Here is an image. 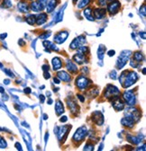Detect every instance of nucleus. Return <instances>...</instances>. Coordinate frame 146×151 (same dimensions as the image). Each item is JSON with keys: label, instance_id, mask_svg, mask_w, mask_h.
<instances>
[{"label": "nucleus", "instance_id": "20e7f679", "mask_svg": "<svg viewBox=\"0 0 146 151\" xmlns=\"http://www.w3.org/2000/svg\"><path fill=\"white\" fill-rule=\"evenodd\" d=\"M89 84H90V80L87 78H86L85 76H80V77L76 79V86L81 91L86 89L89 86Z\"/></svg>", "mask_w": 146, "mask_h": 151}, {"label": "nucleus", "instance_id": "a878e982", "mask_svg": "<svg viewBox=\"0 0 146 151\" xmlns=\"http://www.w3.org/2000/svg\"><path fill=\"white\" fill-rule=\"evenodd\" d=\"M43 46H44V47L49 48V49H51V50H56V51H58V50H59V49H58L55 45H54L53 43H51V42L44 41V42H43Z\"/></svg>", "mask_w": 146, "mask_h": 151}, {"label": "nucleus", "instance_id": "052dcab7", "mask_svg": "<svg viewBox=\"0 0 146 151\" xmlns=\"http://www.w3.org/2000/svg\"><path fill=\"white\" fill-rule=\"evenodd\" d=\"M73 1H74V2H75V1H76V0H73Z\"/></svg>", "mask_w": 146, "mask_h": 151}, {"label": "nucleus", "instance_id": "412c9836", "mask_svg": "<svg viewBox=\"0 0 146 151\" xmlns=\"http://www.w3.org/2000/svg\"><path fill=\"white\" fill-rule=\"evenodd\" d=\"M56 6H57V0H50L49 3L47 4V7H46L47 12L48 13L52 12L54 9H55Z\"/></svg>", "mask_w": 146, "mask_h": 151}, {"label": "nucleus", "instance_id": "f704fd0d", "mask_svg": "<svg viewBox=\"0 0 146 151\" xmlns=\"http://www.w3.org/2000/svg\"><path fill=\"white\" fill-rule=\"evenodd\" d=\"M50 36H51V32H46L45 33L41 34V35L39 36V38H40V39L45 40V39H48V38H49Z\"/></svg>", "mask_w": 146, "mask_h": 151}, {"label": "nucleus", "instance_id": "f3484780", "mask_svg": "<svg viewBox=\"0 0 146 151\" xmlns=\"http://www.w3.org/2000/svg\"><path fill=\"white\" fill-rule=\"evenodd\" d=\"M113 107L115 108L116 111H121V110L124 109V104L118 97H116L115 101L113 102Z\"/></svg>", "mask_w": 146, "mask_h": 151}, {"label": "nucleus", "instance_id": "37998d69", "mask_svg": "<svg viewBox=\"0 0 146 151\" xmlns=\"http://www.w3.org/2000/svg\"><path fill=\"white\" fill-rule=\"evenodd\" d=\"M53 81H54V83H55V84H57V85L61 83V80H60V79H59L58 78H53Z\"/></svg>", "mask_w": 146, "mask_h": 151}, {"label": "nucleus", "instance_id": "ddd939ff", "mask_svg": "<svg viewBox=\"0 0 146 151\" xmlns=\"http://www.w3.org/2000/svg\"><path fill=\"white\" fill-rule=\"evenodd\" d=\"M121 123H122L123 126L132 128V127H134V121L131 117H128V116H127V117H124V118L122 119Z\"/></svg>", "mask_w": 146, "mask_h": 151}, {"label": "nucleus", "instance_id": "ea45409f", "mask_svg": "<svg viewBox=\"0 0 146 151\" xmlns=\"http://www.w3.org/2000/svg\"><path fill=\"white\" fill-rule=\"evenodd\" d=\"M98 3H99V5H100L101 6H105L106 5V0H99Z\"/></svg>", "mask_w": 146, "mask_h": 151}, {"label": "nucleus", "instance_id": "6ab92c4d", "mask_svg": "<svg viewBox=\"0 0 146 151\" xmlns=\"http://www.w3.org/2000/svg\"><path fill=\"white\" fill-rule=\"evenodd\" d=\"M73 60H74V61H75L76 63H78V64H82V63H84V62H87V60L85 59L84 54L80 53V52H79L78 54H76L74 57H73Z\"/></svg>", "mask_w": 146, "mask_h": 151}, {"label": "nucleus", "instance_id": "aec40b11", "mask_svg": "<svg viewBox=\"0 0 146 151\" xmlns=\"http://www.w3.org/2000/svg\"><path fill=\"white\" fill-rule=\"evenodd\" d=\"M106 14V12L105 9H103V8H97L94 11V17L96 19H102V18L105 17Z\"/></svg>", "mask_w": 146, "mask_h": 151}, {"label": "nucleus", "instance_id": "49530a36", "mask_svg": "<svg viewBox=\"0 0 146 151\" xmlns=\"http://www.w3.org/2000/svg\"><path fill=\"white\" fill-rule=\"evenodd\" d=\"M60 121H61V122H65L68 121V118H67L66 116H63V117H61V118L60 119Z\"/></svg>", "mask_w": 146, "mask_h": 151}, {"label": "nucleus", "instance_id": "5fc2aeb1", "mask_svg": "<svg viewBox=\"0 0 146 151\" xmlns=\"http://www.w3.org/2000/svg\"><path fill=\"white\" fill-rule=\"evenodd\" d=\"M4 82H5V84H6V85H8V84L10 83V81H9L8 79H6V80H5Z\"/></svg>", "mask_w": 146, "mask_h": 151}, {"label": "nucleus", "instance_id": "f8f14e48", "mask_svg": "<svg viewBox=\"0 0 146 151\" xmlns=\"http://www.w3.org/2000/svg\"><path fill=\"white\" fill-rule=\"evenodd\" d=\"M30 9L33 12H41L44 9V6L39 1H33L30 5Z\"/></svg>", "mask_w": 146, "mask_h": 151}, {"label": "nucleus", "instance_id": "09e8293b", "mask_svg": "<svg viewBox=\"0 0 146 151\" xmlns=\"http://www.w3.org/2000/svg\"><path fill=\"white\" fill-rule=\"evenodd\" d=\"M15 147L17 149H19V150H22V147H21V145L19 143H15Z\"/></svg>", "mask_w": 146, "mask_h": 151}, {"label": "nucleus", "instance_id": "a19ab883", "mask_svg": "<svg viewBox=\"0 0 146 151\" xmlns=\"http://www.w3.org/2000/svg\"><path fill=\"white\" fill-rule=\"evenodd\" d=\"M6 73L7 74V75H9V77H11V78H14V74L10 71V70H8V69H6Z\"/></svg>", "mask_w": 146, "mask_h": 151}, {"label": "nucleus", "instance_id": "9b49d317", "mask_svg": "<svg viewBox=\"0 0 146 151\" xmlns=\"http://www.w3.org/2000/svg\"><path fill=\"white\" fill-rule=\"evenodd\" d=\"M92 120L98 124V125H102L104 122V116L101 112L96 111L92 114Z\"/></svg>", "mask_w": 146, "mask_h": 151}, {"label": "nucleus", "instance_id": "7ed1b4c3", "mask_svg": "<svg viewBox=\"0 0 146 151\" xmlns=\"http://www.w3.org/2000/svg\"><path fill=\"white\" fill-rule=\"evenodd\" d=\"M87 133V128L86 127H80V128H79L76 130L74 136H73V140L76 141V142L82 141L85 139Z\"/></svg>", "mask_w": 146, "mask_h": 151}, {"label": "nucleus", "instance_id": "4d7b16f0", "mask_svg": "<svg viewBox=\"0 0 146 151\" xmlns=\"http://www.w3.org/2000/svg\"><path fill=\"white\" fill-rule=\"evenodd\" d=\"M48 104H52V100H51V99H49V100H48Z\"/></svg>", "mask_w": 146, "mask_h": 151}, {"label": "nucleus", "instance_id": "0eeeda50", "mask_svg": "<svg viewBox=\"0 0 146 151\" xmlns=\"http://www.w3.org/2000/svg\"><path fill=\"white\" fill-rule=\"evenodd\" d=\"M120 6H121L120 2L117 1V0H114V1L110 2L107 5V11L111 14H115L119 11Z\"/></svg>", "mask_w": 146, "mask_h": 151}, {"label": "nucleus", "instance_id": "9d476101", "mask_svg": "<svg viewBox=\"0 0 146 151\" xmlns=\"http://www.w3.org/2000/svg\"><path fill=\"white\" fill-rule=\"evenodd\" d=\"M71 129V126L69 125H67V126H63L61 128H57L56 129V133L58 134L59 136V139H62V137L64 135H67L68 131Z\"/></svg>", "mask_w": 146, "mask_h": 151}, {"label": "nucleus", "instance_id": "b1692460", "mask_svg": "<svg viewBox=\"0 0 146 151\" xmlns=\"http://www.w3.org/2000/svg\"><path fill=\"white\" fill-rule=\"evenodd\" d=\"M66 67H67V69H68L69 72H71V73H76V72L78 71L77 66H76L74 63H73V62H71V61H68Z\"/></svg>", "mask_w": 146, "mask_h": 151}, {"label": "nucleus", "instance_id": "de8ad7c7", "mask_svg": "<svg viewBox=\"0 0 146 151\" xmlns=\"http://www.w3.org/2000/svg\"><path fill=\"white\" fill-rule=\"evenodd\" d=\"M31 88H29V87H26L25 89V93H31Z\"/></svg>", "mask_w": 146, "mask_h": 151}, {"label": "nucleus", "instance_id": "72a5a7b5", "mask_svg": "<svg viewBox=\"0 0 146 151\" xmlns=\"http://www.w3.org/2000/svg\"><path fill=\"white\" fill-rule=\"evenodd\" d=\"M7 146V144L6 140L0 136V148H6Z\"/></svg>", "mask_w": 146, "mask_h": 151}, {"label": "nucleus", "instance_id": "c9c22d12", "mask_svg": "<svg viewBox=\"0 0 146 151\" xmlns=\"http://www.w3.org/2000/svg\"><path fill=\"white\" fill-rule=\"evenodd\" d=\"M94 146L91 145V144H87L85 147H84V150H93L94 148Z\"/></svg>", "mask_w": 146, "mask_h": 151}, {"label": "nucleus", "instance_id": "c03bdc74", "mask_svg": "<svg viewBox=\"0 0 146 151\" xmlns=\"http://www.w3.org/2000/svg\"><path fill=\"white\" fill-rule=\"evenodd\" d=\"M78 97H79V99L80 100V102H81V103H84V100H85V99H84V96H80V94H78Z\"/></svg>", "mask_w": 146, "mask_h": 151}, {"label": "nucleus", "instance_id": "603ef678", "mask_svg": "<svg viewBox=\"0 0 146 151\" xmlns=\"http://www.w3.org/2000/svg\"><path fill=\"white\" fill-rule=\"evenodd\" d=\"M18 43H19L21 46H24V45L25 44V42H24L23 40H19V42H18Z\"/></svg>", "mask_w": 146, "mask_h": 151}, {"label": "nucleus", "instance_id": "4c0bfd02", "mask_svg": "<svg viewBox=\"0 0 146 151\" xmlns=\"http://www.w3.org/2000/svg\"><path fill=\"white\" fill-rule=\"evenodd\" d=\"M44 78L45 79H49L50 78H51V76H50V73L48 72V71H44Z\"/></svg>", "mask_w": 146, "mask_h": 151}, {"label": "nucleus", "instance_id": "864d4df0", "mask_svg": "<svg viewBox=\"0 0 146 151\" xmlns=\"http://www.w3.org/2000/svg\"><path fill=\"white\" fill-rule=\"evenodd\" d=\"M40 100H41V103H43L44 102V96H40Z\"/></svg>", "mask_w": 146, "mask_h": 151}, {"label": "nucleus", "instance_id": "4be33fe9", "mask_svg": "<svg viewBox=\"0 0 146 151\" xmlns=\"http://www.w3.org/2000/svg\"><path fill=\"white\" fill-rule=\"evenodd\" d=\"M84 15L89 21H94L95 20L93 15H92V9H91L90 7H87V8H86L84 10Z\"/></svg>", "mask_w": 146, "mask_h": 151}, {"label": "nucleus", "instance_id": "c85d7f7f", "mask_svg": "<svg viewBox=\"0 0 146 151\" xmlns=\"http://www.w3.org/2000/svg\"><path fill=\"white\" fill-rule=\"evenodd\" d=\"M68 106L70 109L71 112H76L77 111V104L74 102H71V101H68Z\"/></svg>", "mask_w": 146, "mask_h": 151}, {"label": "nucleus", "instance_id": "6e6d98bb", "mask_svg": "<svg viewBox=\"0 0 146 151\" xmlns=\"http://www.w3.org/2000/svg\"><path fill=\"white\" fill-rule=\"evenodd\" d=\"M4 92H5L4 88H3V87H1V86H0V93H4Z\"/></svg>", "mask_w": 146, "mask_h": 151}, {"label": "nucleus", "instance_id": "6e6552de", "mask_svg": "<svg viewBox=\"0 0 146 151\" xmlns=\"http://www.w3.org/2000/svg\"><path fill=\"white\" fill-rule=\"evenodd\" d=\"M84 42H85V37L83 35H80L78 38H76L75 40H73V42L70 44V48L72 50H76V49L80 48V46H82V44Z\"/></svg>", "mask_w": 146, "mask_h": 151}, {"label": "nucleus", "instance_id": "79ce46f5", "mask_svg": "<svg viewBox=\"0 0 146 151\" xmlns=\"http://www.w3.org/2000/svg\"><path fill=\"white\" fill-rule=\"evenodd\" d=\"M115 53H116V51H115V50H109V51L107 52V54H108V56H109V57L114 56V55H115Z\"/></svg>", "mask_w": 146, "mask_h": 151}, {"label": "nucleus", "instance_id": "4468645a", "mask_svg": "<svg viewBox=\"0 0 146 151\" xmlns=\"http://www.w3.org/2000/svg\"><path fill=\"white\" fill-rule=\"evenodd\" d=\"M17 7L19 9V11L22 13H27L30 10V6L25 1H20L17 5Z\"/></svg>", "mask_w": 146, "mask_h": 151}, {"label": "nucleus", "instance_id": "13d9d810", "mask_svg": "<svg viewBox=\"0 0 146 151\" xmlns=\"http://www.w3.org/2000/svg\"><path fill=\"white\" fill-rule=\"evenodd\" d=\"M47 118H48V117H47V115H46V114H44V120H47Z\"/></svg>", "mask_w": 146, "mask_h": 151}, {"label": "nucleus", "instance_id": "c756f323", "mask_svg": "<svg viewBox=\"0 0 146 151\" xmlns=\"http://www.w3.org/2000/svg\"><path fill=\"white\" fill-rule=\"evenodd\" d=\"M134 59L137 62H142V60H143V56L141 52H135L134 54Z\"/></svg>", "mask_w": 146, "mask_h": 151}, {"label": "nucleus", "instance_id": "8fccbe9b", "mask_svg": "<svg viewBox=\"0 0 146 151\" xmlns=\"http://www.w3.org/2000/svg\"><path fill=\"white\" fill-rule=\"evenodd\" d=\"M7 36V33H4V34H1V35H0V39H1V40H3V39H5V38Z\"/></svg>", "mask_w": 146, "mask_h": 151}, {"label": "nucleus", "instance_id": "1a4fd4ad", "mask_svg": "<svg viewBox=\"0 0 146 151\" xmlns=\"http://www.w3.org/2000/svg\"><path fill=\"white\" fill-rule=\"evenodd\" d=\"M68 36H69L68 32H61L54 36V42L58 44H61V43L65 42V40L68 38Z\"/></svg>", "mask_w": 146, "mask_h": 151}, {"label": "nucleus", "instance_id": "bf43d9fd", "mask_svg": "<svg viewBox=\"0 0 146 151\" xmlns=\"http://www.w3.org/2000/svg\"><path fill=\"white\" fill-rule=\"evenodd\" d=\"M142 74H143V75L145 74V68H143V70H142Z\"/></svg>", "mask_w": 146, "mask_h": 151}, {"label": "nucleus", "instance_id": "a18cd8bd", "mask_svg": "<svg viewBox=\"0 0 146 151\" xmlns=\"http://www.w3.org/2000/svg\"><path fill=\"white\" fill-rule=\"evenodd\" d=\"M49 65H43V71H48L49 70Z\"/></svg>", "mask_w": 146, "mask_h": 151}, {"label": "nucleus", "instance_id": "a211bd4d", "mask_svg": "<svg viewBox=\"0 0 146 151\" xmlns=\"http://www.w3.org/2000/svg\"><path fill=\"white\" fill-rule=\"evenodd\" d=\"M51 63H52V66H53V69L54 70H59L62 67V61H61V60L60 58H58V57L52 59Z\"/></svg>", "mask_w": 146, "mask_h": 151}, {"label": "nucleus", "instance_id": "39448f33", "mask_svg": "<svg viewBox=\"0 0 146 151\" xmlns=\"http://www.w3.org/2000/svg\"><path fill=\"white\" fill-rule=\"evenodd\" d=\"M123 99L130 106L134 105V104H135V96L134 94V91H132V90L125 91L124 93V94H123Z\"/></svg>", "mask_w": 146, "mask_h": 151}, {"label": "nucleus", "instance_id": "f03ea898", "mask_svg": "<svg viewBox=\"0 0 146 151\" xmlns=\"http://www.w3.org/2000/svg\"><path fill=\"white\" fill-rule=\"evenodd\" d=\"M131 55V51L130 50H124L120 56H119V58L116 61V68H122L126 63H127V60H128L129 59V57Z\"/></svg>", "mask_w": 146, "mask_h": 151}, {"label": "nucleus", "instance_id": "dca6fc26", "mask_svg": "<svg viewBox=\"0 0 146 151\" xmlns=\"http://www.w3.org/2000/svg\"><path fill=\"white\" fill-rule=\"evenodd\" d=\"M57 76H58L57 78H58L60 80H62V81H64V82H69V81L70 80L69 75L66 71H59L58 74H57Z\"/></svg>", "mask_w": 146, "mask_h": 151}, {"label": "nucleus", "instance_id": "680f3d73", "mask_svg": "<svg viewBox=\"0 0 146 151\" xmlns=\"http://www.w3.org/2000/svg\"><path fill=\"white\" fill-rule=\"evenodd\" d=\"M30 1H31V0H30Z\"/></svg>", "mask_w": 146, "mask_h": 151}, {"label": "nucleus", "instance_id": "423d86ee", "mask_svg": "<svg viewBox=\"0 0 146 151\" xmlns=\"http://www.w3.org/2000/svg\"><path fill=\"white\" fill-rule=\"evenodd\" d=\"M119 93H120V91L118 90V88H116L114 86L108 85L106 86V89L105 92V96L107 98H110V97H113L115 96H118Z\"/></svg>", "mask_w": 146, "mask_h": 151}, {"label": "nucleus", "instance_id": "f257e3e1", "mask_svg": "<svg viewBox=\"0 0 146 151\" xmlns=\"http://www.w3.org/2000/svg\"><path fill=\"white\" fill-rule=\"evenodd\" d=\"M137 79H138V76L134 71L124 70L120 76L119 81L124 88H127L134 85L137 81Z\"/></svg>", "mask_w": 146, "mask_h": 151}, {"label": "nucleus", "instance_id": "bb28decb", "mask_svg": "<svg viewBox=\"0 0 146 151\" xmlns=\"http://www.w3.org/2000/svg\"><path fill=\"white\" fill-rule=\"evenodd\" d=\"M25 20H26L27 24H29L30 25H33L36 23V16L33 14H30L25 18Z\"/></svg>", "mask_w": 146, "mask_h": 151}, {"label": "nucleus", "instance_id": "3c124183", "mask_svg": "<svg viewBox=\"0 0 146 151\" xmlns=\"http://www.w3.org/2000/svg\"><path fill=\"white\" fill-rule=\"evenodd\" d=\"M140 36H141V37H142V39H143V40L146 38V36H145V32H141V33H140Z\"/></svg>", "mask_w": 146, "mask_h": 151}, {"label": "nucleus", "instance_id": "e433bc0d", "mask_svg": "<svg viewBox=\"0 0 146 151\" xmlns=\"http://www.w3.org/2000/svg\"><path fill=\"white\" fill-rule=\"evenodd\" d=\"M145 10H146V6H145V4H143L142 5V7H141V9H140V11H141V13L142 14L143 16H145V14H146Z\"/></svg>", "mask_w": 146, "mask_h": 151}, {"label": "nucleus", "instance_id": "7c9ffc66", "mask_svg": "<svg viewBox=\"0 0 146 151\" xmlns=\"http://www.w3.org/2000/svg\"><path fill=\"white\" fill-rule=\"evenodd\" d=\"M91 0H81L80 2V4L78 5V8H84L87 6H88V4L90 3Z\"/></svg>", "mask_w": 146, "mask_h": 151}, {"label": "nucleus", "instance_id": "473e14b6", "mask_svg": "<svg viewBox=\"0 0 146 151\" xmlns=\"http://www.w3.org/2000/svg\"><path fill=\"white\" fill-rule=\"evenodd\" d=\"M78 50L80 53H82V54H87L88 53V48L86 47V46H80V48H78Z\"/></svg>", "mask_w": 146, "mask_h": 151}, {"label": "nucleus", "instance_id": "58836bf2", "mask_svg": "<svg viewBox=\"0 0 146 151\" xmlns=\"http://www.w3.org/2000/svg\"><path fill=\"white\" fill-rule=\"evenodd\" d=\"M110 78H113V79H116V71H115V70H114V71H112V72L110 73Z\"/></svg>", "mask_w": 146, "mask_h": 151}, {"label": "nucleus", "instance_id": "2eb2a0df", "mask_svg": "<svg viewBox=\"0 0 146 151\" xmlns=\"http://www.w3.org/2000/svg\"><path fill=\"white\" fill-rule=\"evenodd\" d=\"M47 14L45 13H41L40 14H38L37 16H36V24H37L38 25H41L43 24H44L46 21H47Z\"/></svg>", "mask_w": 146, "mask_h": 151}, {"label": "nucleus", "instance_id": "cd10ccee", "mask_svg": "<svg viewBox=\"0 0 146 151\" xmlns=\"http://www.w3.org/2000/svg\"><path fill=\"white\" fill-rule=\"evenodd\" d=\"M106 52V47H104L103 45H100V47L98 48V56L100 60L103 59V56Z\"/></svg>", "mask_w": 146, "mask_h": 151}, {"label": "nucleus", "instance_id": "5701e85b", "mask_svg": "<svg viewBox=\"0 0 146 151\" xmlns=\"http://www.w3.org/2000/svg\"><path fill=\"white\" fill-rule=\"evenodd\" d=\"M55 111H56V113L58 115H61L64 112V108H63V105H62V103L61 101H58L55 104Z\"/></svg>", "mask_w": 146, "mask_h": 151}, {"label": "nucleus", "instance_id": "393cba45", "mask_svg": "<svg viewBox=\"0 0 146 151\" xmlns=\"http://www.w3.org/2000/svg\"><path fill=\"white\" fill-rule=\"evenodd\" d=\"M126 139H127V140L130 141L131 143H133L134 145H136V144H138V143L141 142V138H139V137H134L132 135H127Z\"/></svg>", "mask_w": 146, "mask_h": 151}, {"label": "nucleus", "instance_id": "2f4dec72", "mask_svg": "<svg viewBox=\"0 0 146 151\" xmlns=\"http://www.w3.org/2000/svg\"><path fill=\"white\" fill-rule=\"evenodd\" d=\"M12 6L13 5H12L11 0H3V2H2V7H4V8H9Z\"/></svg>", "mask_w": 146, "mask_h": 151}]
</instances>
